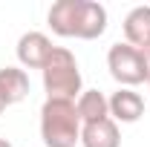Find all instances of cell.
Segmentation results:
<instances>
[{"label": "cell", "instance_id": "cell-1", "mask_svg": "<svg viewBox=\"0 0 150 147\" xmlns=\"http://www.w3.org/2000/svg\"><path fill=\"white\" fill-rule=\"evenodd\" d=\"M46 20L61 37L95 40L107 32V9L95 0H58L49 6Z\"/></svg>", "mask_w": 150, "mask_h": 147}, {"label": "cell", "instance_id": "cell-2", "mask_svg": "<svg viewBox=\"0 0 150 147\" xmlns=\"http://www.w3.org/2000/svg\"><path fill=\"white\" fill-rule=\"evenodd\" d=\"M40 139L46 147H75L81 144V118L75 101L46 98L40 107Z\"/></svg>", "mask_w": 150, "mask_h": 147}, {"label": "cell", "instance_id": "cell-3", "mask_svg": "<svg viewBox=\"0 0 150 147\" xmlns=\"http://www.w3.org/2000/svg\"><path fill=\"white\" fill-rule=\"evenodd\" d=\"M43 90L46 98H64V101H75L81 95V69L78 61L67 46H55L52 55L43 64Z\"/></svg>", "mask_w": 150, "mask_h": 147}, {"label": "cell", "instance_id": "cell-4", "mask_svg": "<svg viewBox=\"0 0 150 147\" xmlns=\"http://www.w3.org/2000/svg\"><path fill=\"white\" fill-rule=\"evenodd\" d=\"M107 69L110 75L121 84V87H139V84H144L150 75V61L147 55L142 52V49H136L130 43H124V40H118V43H112L110 52H107Z\"/></svg>", "mask_w": 150, "mask_h": 147}, {"label": "cell", "instance_id": "cell-5", "mask_svg": "<svg viewBox=\"0 0 150 147\" xmlns=\"http://www.w3.org/2000/svg\"><path fill=\"white\" fill-rule=\"evenodd\" d=\"M107 104H110V118L115 124H133L144 115V98L136 90H127V87L115 90L107 98Z\"/></svg>", "mask_w": 150, "mask_h": 147}, {"label": "cell", "instance_id": "cell-6", "mask_svg": "<svg viewBox=\"0 0 150 147\" xmlns=\"http://www.w3.org/2000/svg\"><path fill=\"white\" fill-rule=\"evenodd\" d=\"M52 40L43 35V32H26L18 40V61L26 69H43L46 58L52 55Z\"/></svg>", "mask_w": 150, "mask_h": 147}, {"label": "cell", "instance_id": "cell-7", "mask_svg": "<svg viewBox=\"0 0 150 147\" xmlns=\"http://www.w3.org/2000/svg\"><path fill=\"white\" fill-rule=\"evenodd\" d=\"M81 147H121V133L112 118L81 124Z\"/></svg>", "mask_w": 150, "mask_h": 147}, {"label": "cell", "instance_id": "cell-8", "mask_svg": "<svg viewBox=\"0 0 150 147\" xmlns=\"http://www.w3.org/2000/svg\"><path fill=\"white\" fill-rule=\"evenodd\" d=\"M124 43L136 49H147L150 43V6H136L124 18Z\"/></svg>", "mask_w": 150, "mask_h": 147}, {"label": "cell", "instance_id": "cell-9", "mask_svg": "<svg viewBox=\"0 0 150 147\" xmlns=\"http://www.w3.org/2000/svg\"><path fill=\"white\" fill-rule=\"evenodd\" d=\"M75 110L81 124H90V121H101V118H110V104H107V95L98 90H84L75 101Z\"/></svg>", "mask_w": 150, "mask_h": 147}, {"label": "cell", "instance_id": "cell-10", "mask_svg": "<svg viewBox=\"0 0 150 147\" xmlns=\"http://www.w3.org/2000/svg\"><path fill=\"white\" fill-rule=\"evenodd\" d=\"M0 92L6 98V104H18L29 95V75L20 66H3L0 69Z\"/></svg>", "mask_w": 150, "mask_h": 147}, {"label": "cell", "instance_id": "cell-11", "mask_svg": "<svg viewBox=\"0 0 150 147\" xmlns=\"http://www.w3.org/2000/svg\"><path fill=\"white\" fill-rule=\"evenodd\" d=\"M6 107H9V104H6V98H3V92H0V112L6 110Z\"/></svg>", "mask_w": 150, "mask_h": 147}, {"label": "cell", "instance_id": "cell-12", "mask_svg": "<svg viewBox=\"0 0 150 147\" xmlns=\"http://www.w3.org/2000/svg\"><path fill=\"white\" fill-rule=\"evenodd\" d=\"M0 147H12V141L9 139H0Z\"/></svg>", "mask_w": 150, "mask_h": 147}, {"label": "cell", "instance_id": "cell-13", "mask_svg": "<svg viewBox=\"0 0 150 147\" xmlns=\"http://www.w3.org/2000/svg\"><path fill=\"white\" fill-rule=\"evenodd\" d=\"M144 55H147V61H150V43H147V49H144Z\"/></svg>", "mask_w": 150, "mask_h": 147}, {"label": "cell", "instance_id": "cell-14", "mask_svg": "<svg viewBox=\"0 0 150 147\" xmlns=\"http://www.w3.org/2000/svg\"><path fill=\"white\" fill-rule=\"evenodd\" d=\"M147 90H150V75H147Z\"/></svg>", "mask_w": 150, "mask_h": 147}]
</instances>
